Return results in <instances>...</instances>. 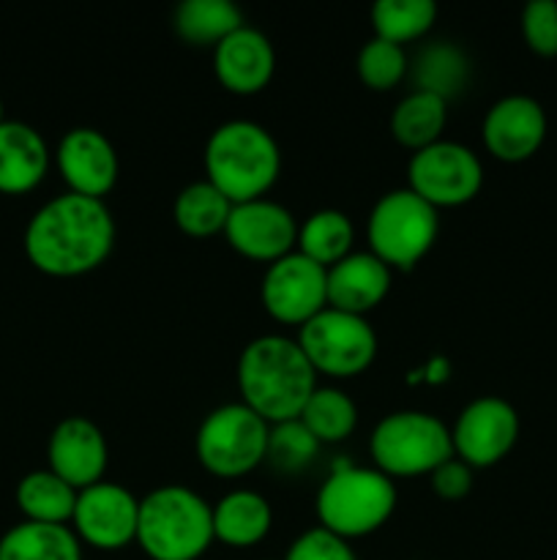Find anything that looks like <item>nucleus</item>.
<instances>
[{
    "instance_id": "obj_2",
    "label": "nucleus",
    "mask_w": 557,
    "mask_h": 560,
    "mask_svg": "<svg viewBox=\"0 0 557 560\" xmlns=\"http://www.w3.org/2000/svg\"><path fill=\"white\" fill-rule=\"evenodd\" d=\"M240 402L268 424L295 421L317 388V372L298 339L265 334L251 339L238 359Z\"/></svg>"
},
{
    "instance_id": "obj_25",
    "label": "nucleus",
    "mask_w": 557,
    "mask_h": 560,
    "mask_svg": "<svg viewBox=\"0 0 557 560\" xmlns=\"http://www.w3.org/2000/svg\"><path fill=\"white\" fill-rule=\"evenodd\" d=\"M173 25L186 44L216 49L229 33L244 25V14L229 0H183L175 9Z\"/></svg>"
},
{
    "instance_id": "obj_5",
    "label": "nucleus",
    "mask_w": 557,
    "mask_h": 560,
    "mask_svg": "<svg viewBox=\"0 0 557 560\" xmlns=\"http://www.w3.org/2000/svg\"><path fill=\"white\" fill-rule=\"evenodd\" d=\"M393 509L396 487L391 476L377 468H339L322 481L317 492L320 528L347 541L380 530L391 520Z\"/></svg>"
},
{
    "instance_id": "obj_19",
    "label": "nucleus",
    "mask_w": 557,
    "mask_h": 560,
    "mask_svg": "<svg viewBox=\"0 0 557 560\" xmlns=\"http://www.w3.org/2000/svg\"><path fill=\"white\" fill-rule=\"evenodd\" d=\"M391 290V268L371 252H349L344 260L328 268V306L349 315L366 317V312L382 304Z\"/></svg>"
},
{
    "instance_id": "obj_28",
    "label": "nucleus",
    "mask_w": 557,
    "mask_h": 560,
    "mask_svg": "<svg viewBox=\"0 0 557 560\" xmlns=\"http://www.w3.org/2000/svg\"><path fill=\"white\" fill-rule=\"evenodd\" d=\"M298 419L317 438L320 446L322 443H342L355 432L358 408L342 388L317 386Z\"/></svg>"
},
{
    "instance_id": "obj_30",
    "label": "nucleus",
    "mask_w": 557,
    "mask_h": 560,
    "mask_svg": "<svg viewBox=\"0 0 557 560\" xmlns=\"http://www.w3.org/2000/svg\"><path fill=\"white\" fill-rule=\"evenodd\" d=\"M360 82L371 91H391L407 74V52L402 44L386 42L375 36L360 47L358 60H355Z\"/></svg>"
},
{
    "instance_id": "obj_24",
    "label": "nucleus",
    "mask_w": 557,
    "mask_h": 560,
    "mask_svg": "<svg viewBox=\"0 0 557 560\" xmlns=\"http://www.w3.org/2000/svg\"><path fill=\"white\" fill-rule=\"evenodd\" d=\"M448 120V102L437 93L413 91L393 107L391 131L396 142L410 151H420L440 142L442 129Z\"/></svg>"
},
{
    "instance_id": "obj_7",
    "label": "nucleus",
    "mask_w": 557,
    "mask_h": 560,
    "mask_svg": "<svg viewBox=\"0 0 557 560\" xmlns=\"http://www.w3.org/2000/svg\"><path fill=\"white\" fill-rule=\"evenodd\" d=\"M271 424L244 402L211 410L197 430V459L202 468L222 479L251 474L268 457Z\"/></svg>"
},
{
    "instance_id": "obj_35",
    "label": "nucleus",
    "mask_w": 557,
    "mask_h": 560,
    "mask_svg": "<svg viewBox=\"0 0 557 560\" xmlns=\"http://www.w3.org/2000/svg\"><path fill=\"white\" fill-rule=\"evenodd\" d=\"M431 490L442 498V501H462L470 490H473V468L462 463L459 457L446 459L440 468L431 470Z\"/></svg>"
},
{
    "instance_id": "obj_21",
    "label": "nucleus",
    "mask_w": 557,
    "mask_h": 560,
    "mask_svg": "<svg viewBox=\"0 0 557 560\" xmlns=\"http://www.w3.org/2000/svg\"><path fill=\"white\" fill-rule=\"evenodd\" d=\"M271 525V503L254 490H233L213 506V539L227 547L260 545Z\"/></svg>"
},
{
    "instance_id": "obj_20",
    "label": "nucleus",
    "mask_w": 557,
    "mask_h": 560,
    "mask_svg": "<svg viewBox=\"0 0 557 560\" xmlns=\"http://www.w3.org/2000/svg\"><path fill=\"white\" fill-rule=\"evenodd\" d=\"M49 170V148L44 137L22 120L0 124V191L25 195L44 180Z\"/></svg>"
},
{
    "instance_id": "obj_3",
    "label": "nucleus",
    "mask_w": 557,
    "mask_h": 560,
    "mask_svg": "<svg viewBox=\"0 0 557 560\" xmlns=\"http://www.w3.org/2000/svg\"><path fill=\"white\" fill-rule=\"evenodd\" d=\"M282 173V151L265 126L254 120H227L205 145V180L233 206L260 200Z\"/></svg>"
},
{
    "instance_id": "obj_17",
    "label": "nucleus",
    "mask_w": 557,
    "mask_h": 560,
    "mask_svg": "<svg viewBox=\"0 0 557 560\" xmlns=\"http://www.w3.org/2000/svg\"><path fill=\"white\" fill-rule=\"evenodd\" d=\"M544 107L524 93L502 96L484 118V145L500 162H524L544 145Z\"/></svg>"
},
{
    "instance_id": "obj_12",
    "label": "nucleus",
    "mask_w": 557,
    "mask_h": 560,
    "mask_svg": "<svg viewBox=\"0 0 557 560\" xmlns=\"http://www.w3.org/2000/svg\"><path fill=\"white\" fill-rule=\"evenodd\" d=\"M137 523H140V498L131 495L126 487L98 481L76 495L71 530L82 545L107 552L123 550L126 545L137 541Z\"/></svg>"
},
{
    "instance_id": "obj_1",
    "label": "nucleus",
    "mask_w": 557,
    "mask_h": 560,
    "mask_svg": "<svg viewBox=\"0 0 557 560\" xmlns=\"http://www.w3.org/2000/svg\"><path fill=\"white\" fill-rule=\"evenodd\" d=\"M115 246V219L104 200L66 195L44 202L25 228V255L47 277H82L102 266Z\"/></svg>"
},
{
    "instance_id": "obj_22",
    "label": "nucleus",
    "mask_w": 557,
    "mask_h": 560,
    "mask_svg": "<svg viewBox=\"0 0 557 560\" xmlns=\"http://www.w3.org/2000/svg\"><path fill=\"white\" fill-rule=\"evenodd\" d=\"M0 560H82V541L71 525L22 520L0 536Z\"/></svg>"
},
{
    "instance_id": "obj_9",
    "label": "nucleus",
    "mask_w": 557,
    "mask_h": 560,
    "mask_svg": "<svg viewBox=\"0 0 557 560\" xmlns=\"http://www.w3.org/2000/svg\"><path fill=\"white\" fill-rule=\"evenodd\" d=\"M298 345L317 375L355 377L371 366L377 355V334L360 315L325 306L320 315L304 323Z\"/></svg>"
},
{
    "instance_id": "obj_32",
    "label": "nucleus",
    "mask_w": 557,
    "mask_h": 560,
    "mask_svg": "<svg viewBox=\"0 0 557 560\" xmlns=\"http://www.w3.org/2000/svg\"><path fill=\"white\" fill-rule=\"evenodd\" d=\"M320 452V443L317 438L300 424V419L284 421V424H273L271 435H268V457L278 470H295L306 468L311 459Z\"/></svg>"
},
{
    "instance_id": "obj_27",
    "label": "nucleus",
    "mask_w": 557,
    "mask_h": 560,
    "mask_svg": "<svg viewBox=\"0 0 557 560\" xmlns=\"http://www.w3.org/2000/svg\"><path fill=\"white\" fill-rule=\"evenodd\" d=\"M233 202L211 184V180H197L189 184L175 197L173 217L175 224L191 238H208V235L224 233L227 228Z\"/></svg>"
},
{
    "instance_id": "obj_36",
    "label": "nucleus",
    "mask_w": 557,
    "mask_h": 560,
    "mask_svg": "<svg viewBox=\"0 0 557 560\" xmlns=\"http://www.w3.org/2000/svg\"><path fill=\"white\" fill-rule=\"evenodd\" d=\"M5 120V115H3V98H0V124H3Z\"/></svg>"
},
{
    "instance_id": "obj_29",
    "label": "nucleus",
    "mask_w": 557,
    "mask_h": 560,
    "mask_svg": "<svg viewBox=\"0 0 557 560\" xmlns=\"http://www.w3.org/2000/svg\"><path fill=\"white\" fill-rule=\"evenodd\" d=\"M437 20V5L431 0H377L371 5L375 36L393 44H407L431 31Z\"/></svg>"
},
{
    "instance_id": "obj_31",
    "label": "nucleus",
    "mask_w": 557,
    "mask_h": 560,
    "mask_svg": "<svg viewBox=\"0 0 557 560\" xmlns=\"http://www.w3.org/2000/svg\"><path fill=\"white\" fill-rule=\"evenodd\" d=\"M464 74H467V63H464L462 52L448 44L429 47L418 58V91L437 93L446 102L451 93L464 85Z\"/></svg>"
},
{
    "instance_id": "obj_6",
    "label": "nucleus",
    "mask_w": 557,
    "mask_h": 560,
    "mask_svg": "<svg viewBox=\"0 0 557 560\" xmlns=\"http://www.w3.org/2000/svg\"><path fill=\"white\" fill-rule=\"evenodd\" d=\"M375 468L386 476H424L453 457L451 430L424 410H396L369 438Z\"/></svg>"
},
{
    "instance_id": "obj_10",
    "label": "nucleus",
    "mask_w": 557,
    "mask_h": 560,
    "mask_svg": "<svg viewBox=\"0 0 557 560\" xmlns=\"http://www.w3.org/2000/svg\"><path fill=\"white\" fill-rule=\"evenodd\" d=\"M484 184L481 159L462 142H435L410 156L407 189L431 208H457L473 200Z\"/></svg>"
},
{
    "instance_id": "obj_26",
    "label": "nucleus",
    "mask_w": 557,
    "mask_h": 560,
    "mask_svg": "<svg viewBox=\"0 0 557 560\" xmlns=\"http://www.w3.org/2000/svg\"><path fill=\"white\" fill-rule=\"evenodd\" d=\"M353 219L336 208L315 211L298 228V252L322 268H331L339 260H344L353 252Z\"/></svg>"
},
{
    "instance_id": "obj_23",
    "label": "nucleus",
    "mask_w": 557,
    "mask_h": 560,
    "mask_svg": "<svg viewBox=\"0 0 557 560\" xmlns=\"http://www.w3.org/2000/svg\"><path fill=\"white\" fill-rule=\"evenodd\" d=\"M80 492L52 470H33L16 485V509L27 523L69 525Z\"/></svg>"
},
{
    "instance_id": "obj_16",
    "label": "nucleus",
    "mask_w": 557,
    "mask_h": 560,
    "mask_svg": "<svg viewBox=\"0 0 557 560\" xmlns=\"http://www.w3.org/2000/svg\"><path fill=\"white\" fill-rule=\"evenodd\" d=\"M49 470L69 481L76 492L104 481L109 452L107 438L96 421L85 416H69L52 430L47 443Z\"/></svg>"
},
{
    "instance_id": "obj_8",
    "label": "nucleus",
    "mask_w": 557,
    "mask_h": 560,
    "mask_svg": "<svg viewBox=\"0 0 557 560\" xmlns=\"http://www.w3.org/2000/svg\"><path fill=\"white\" fill-rule=\"evenodd\" d=\"M437 208L410 189H393L375 202L369 213L371 255L388 268L410 271L437 241Z\"/></svg>"
},
{
    "instance_id": "obj_34",
    "label": "nucleus",
    "mask_w": 557,
    "mask_h": 560,
    "mask_svg": "<svg viewBox=\"0 0 557 560\" xmlns=\"http://www.w3.org/2000/svg\"><path fill=\"white\" fill-rule=\"evenodd\" d=\"M284 560H358V556H355L347 539L317 525V528L306 530L289 545Z\"/></svg>"
},
{
    "instance_id": "obj_4",
    "label": "nucleus",
    "mask_w": 557,
    "mask_h": 560,
    "mask_svg": "<svg viewBox=\"0 0 557 560\" xmlns=\"http://www.w3.org/2000/svg\"><path fill=\"white\" fill-rule=\"evenodd\" d=\"M137 545L151 560H197L213 545V506L189 487H158L140 501Z\"/></svg>"
},
{
    "instance_id": "obj_18",
    "label": "nucleus",
    "mask_w": 557,
    "mask_h": 560,
    "mask_svg": "<svg viewBox=\"0 0 557 560\" xmlns=\"http://www.w3.org/2000/svg\"><path fill=\"white\" fill-rule=\"evenodd\" d=\"M213 71L229 93L251 96L271 82L276 71V52L265 33L240 25L213 49Z\"/></svg>"
},
{
    "instance_id": "obj_14",
    "label": "nucleus",
    "mask_w": 557,
    "mask_h": 560,
    "mask_svg": "<svg viewBox=\"0 0 557 560\" xmlns=\"http://www.w3.org/2000/svg\"><path fill=\"white\" fill-rule=\"evenodd\" d=\"M224 235L238 255L271 266L298 244V222L284 206L260 197L233 206Z\"/></svg>"
},
{
    "instance_id": "obj_15",
    "label": "nucleus",
    "mask_w": 557,
    "mask_h": 560,
    "mask_svg": "<svg viewBox=\"0 0 557 560\" xmlns=\"http://www.w3.org/2000/svg\"><path fill=\"white\" fill-rule=\"evenodd\" d=\"M55 164L69 184V191L93 200H104L118 180V153L102 131L76 126L66 131L55 151Z\"/></svg>"
},
{
    "instance_id": "obj_33",
    "label": "nucleus",
    "mask_w": 557,
    "mask_h": 560,
    "mask_svg": "<svg viewBox=\"0 0 557 560\" xmlns=\"http://www.w3.org/2000/svg\"><path fill=\"white\" fill-rule=\"evenodd\" d=\"M522 36L541 58L557 55V0H530L522 9Z\"/></svg>"
},
{
    "instance_id": "obj_13",
    "label": "nucleus",
    "mask_w": 557,
    "mask_h": 560,
    "mask_svg": "<svg viewBox=\"0 0 557 560\" xmlns=\"http://www.w3.org/2000/svg\"><path fill=\"white\" fill-rule=\"evenodd\" d=\"M453 457L470 468H491L519 441V413L508 399L478 397L459 413L451 430Z\"/></svg>"
},
{
    "instance_id": "obj_11",
    "label": "nucleus",
    "mask_w": 557,
    "mask_h": 560,
    "mask_svg": "<svg viewBox=\"0 0 557 560\" xmlns=\"http://www.w3.org/2000/svg\"><path fill=\"white\" fill-rule=\"evenodd\" d=\"M260 295L273 320L304 326L328 306V268L300 252H289L268 266Z\"/></svg>"
}]
</instances>
